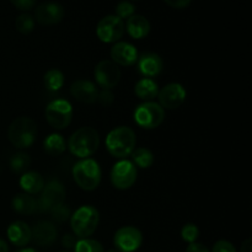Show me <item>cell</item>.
<instances>
[{
	"label": "cell",
	"instance_id": "6da1fadb",
	"mask_svg": "<svg viewBox=\"0 0 252 252\" xmlns=\"http://www.w3.org/2000/svg\"><path fill=\"white\" fill-rule=\"evenodd\" d=\"M137 138L132 128L121 126L111 130L106 137V148L112 157L117 159H126L132 155Z\"/></svg>",
	"mask_w": 252,
	"mask_h": 252
},
{
	"label": "cell",
	"instance_id": "7a4b0ae2",
	"mask_svg": "<svg viewBox=\"0 0 252 252\" xmlns=\"http://www.w3.org/2000/svg\"><path fill=\"white\" fill-rule=\"evenodd\" d=\"M100 145V135L91 127H81L69 138L68 148L74 157L79 159L90 158Z\"/></svg>",
	"mask_w": 252,
	"mask_h": 252
},
{
	"label": "cell",
	"instance_id": "3957f363",
	"mask_svg": "<svg viewBox=\"0 0 252 252\" xmlns=\"http://www.w3.org/2000/svg\"><path fill=\"white\" fill-rule=\"evenodd\" d=\"M7 137L10 143L17 149H27L34 143L37 138V125L30 117L15 118L9 126Z\"/></svg>",
	"mask_w": 252,
	"mask_h": 252
},
{
	"label": "cell",
	"instance_id": "277c9868",
	"mask_svg": "<svg viewBox=\"0 0 252 252\" xmlns=\"http://www.w3.org/2000/svg\"><path fill=\"white\" fill-rule=\"evenodd\" d=\"M100 223L98 211L93 206H81L70 216V226L79 239L89 238L95 233Z\"/></svg>",
	"mask_w": 252,
	"mask_h": 252
},
{
	"label": "cell",
	"instance_id": "5b68a950",
	"mask_svg": "<svg viewBox=\"0 0 252 252\" xmlns=\"http://www.w3.org/2000/svg\"><path fill=\"white\" fill-rule=\"evenodd\" d=\"M101 167L96 160L80 159L73 166V177L79 187L84 191H94L101 182Z\"/></svg>",
	"mask_w": 252,
	"mask_h": 252
},
{
	"label": "cell",
	"instance_id": "8992f818",
	"mask_svg": "<svg viewBox=\"0 0 252 252\" xmlns=\"http://www.w3.org/2000/svg\"><path fill=\"white\" fill-rule=\"evenodd\" d=\"M135 123L144 129H155L165 120V111L154 101L143 102L135 108L133 115Z\"/></svg>",
	"mask_w": 252,
	"mask_h": 252
},
{
	"label": "cell",
	"instance_id": "52a82bcc",
	"mask_svg": "<svg viewBox=\"0 0 252 252\" xmlns=\"http://www.w3.org/2000/svg\"><path fill=\"white\" fill-rule=\"evenodd\" d=\"M71 118H73V107L69 101L58 98L49 102L46 107V120L54 129H65L70 125Z\"/></svg>",
	"mask_w": 252,
	"mask_h": 252
},
{
	"label": "cell",
	"instance_id": "ba28073f",
	"mask_svg": "<svg viewBox=\"0 0 252 252\" xmlns=\"http://www.w3.org/2000/svg\"><path fill=\"white\" fill-rule=\"evenodd\" d=\"M65 197L66 191L64 185L58 180H51L49 182L44 184L43 189L41 191V197L37 201L38 211L51 213L54 208L64 204Z\"/></svg>",
	"mask_w": 252,
	"mask_h": 252
},
{
	"label": "cell",
	"instance_id": "9c48e42d",
	"mask_svg": "<svg viewBox=\"0 0 252 252\" xmlns=\"http://www.w3.org/2000/svg\"><path fill=\"white\" fill-rule=\"evenodd\" d=\"M125 22L116 15H107L98 21L96 34L103 43H116L125 33Z\"/></svg>",
	"mask_w": 252,
	"mask_h": 252
},
{
	"label": "cell",
	"instance_id": "30bf717a",
	"mask_svg": "<svg viewBox=\"0 0 252 252\" xmlns=\"http://www.w3.org/2000/svg\"><path fill=\"white\" fill-rule=\"evenodd\" d=\"M137 166L129 160L122 159L113 165L111 170V182L118 189H128L137 181Z\"/></svg>",
	"mask_w": 252,
	"mask_h": 252
},
{
	"label": "cell",
	"instance_id": "8fae6325",
	"mask_svg": "<svg viewBox=\"0 0 252 252\" xmlns=\"http://www.w3.org/2000/svg\"><path fill=\"white\" fill-rule=\"evenodd\" d=\"M113 244L120 252H134L142 246L143 234L135 226H122L115 233Z\"/></svg>",
	"mask_w": 252,
	"mask_h": 252
},
{
	"label": "cell",
	"instance_id": "7c38bea8",
	"mask_svg": "<svg viewBox=\"0 0 252 252\" xmlns=\"http://www.w3.org/2000/svg\"><path fill=\"white\" fill-rule=\"evenodd\" d=\"M95 80L102 89L115 88L121 80V70L112 61H101L95 68Z\"/></svg>",
	"mask_w": 252,
	"mask_h": 252
},
{
	"label": "cell",
	"instance_id": "4fadbf2b",
	"mask_svg": "<svg viewBox=\"0 0 252 252\" xmlns=\"http://www.w3.org/2000/svg\"><path fill=\"white\" fill-rule=\"evenodd\" d=\"M186 95V90H185L181 84H167L161 90H159V94H158L159 105L162 108H166V110H175V108H179L185 102Z\"/></svg>",
	"mask_w": 252,
	"mask_h": 252
},
{
	"label": "cell",
	"instance_id": "5bb4252c",
	"mask_svg": "<svg viewBox=\"0 0 252 252\" xmlns=\"http://www.w3.org/2000/svg\"><path fill=\"white\" fill-rule=\"evenodd\" d=\"M64 7L61 4L54 1H47L42 2L36 7V12H34V17L38 24L43 25V26H51V25H56L63 20Z\"/></svg>",
	"mask_w": 252,
	"mask_h": 252
},
{
	"label": "cell",
	"instance_id": "9a60e30c",
	"mask_svg": "<svg viewBox=\"0 0 252 252\" xmlns=\"http://www.w3.org/2000/svg\"><path fill=\"white\" fill-rule=\"evenodd\" d=\"M57 235H58V231H57L56 225L51 221L41 220L34 224L33 228L31 229V240H33L34 244L42 248L51 246L57 240Z\"/></svg>",
	"mask_w": 252,
	"mask_h": 252
},
{
	"label": "cell",
	"instance_id": "2e32d148",
	"mask_svg": "<svg viewBox=\"0 0 252 252\" xmlns=\"http://www.w3.org/2000/svg\"><path fill=\"white\" fill-rule=\"evenodd\" d=\"M111 58L117 65L130 66L138 61L137 48L128 42H116L111 48Z\"/></svg>",
	"mask_w": 252,
	"mask_h": 252
},
{
	"label": "cell",
	"instance_id": "e0dca14e",
	"mask_svg": "<svg viewBox=\"0 0 252 252\" xmlns=\"http://www.w3.org/2000/svg\"><path fill=\"white\" fill-rule=\"evenodd\" d=\"M70 94L75 100L91 105V103H95L97 101L98 89L93 81L81 79V80H76L71 84Z\"/></svg>",
	"mask_w": 252,
	"mask_h": 252
},
{
	"label": "cell",
	"instance_id": "ac0fdd59",
	"mask_svg": "<svg viewBox=\"0 0 252 252\" xmlns=\"http://www.w3.org/2000/svg\"><path fill=\"white\" fill-rule=\"evenodd\" d=\"M138 69L145 78H154L159 75L164 69V63L159 54L154 52H147L138 57Z\"/></svg>",
	"mask_w": 252,
	"mask_h": 252
},
{
	"label": "cell",
	"instance_id": "d6986e66",
	"mask_svg": "<svg viewBox=\"0 0 252 252\" xmlns=\"http://www.w3.org/2000/svg\"><path fill=\"white\" fill-rule=\"evenodd\" d=\"M6 234L10 243L17 248H24L31 241V228L21 220H16L10 224Z\"/></svg>",
	"mask_w": 252,
	"mask_h": 252
},
{
	"label": "cell",
	"instance_id": "ffe728a7",
	"mask_svg": "<svg viewBox=\"0 0 252 252\" xmlns=\"http://www.w3.org/2000/svg\"><path fill=\"white\" fill-rule=\"evenodd\" d=\"M126 30L129 33V36L134 39H142L147 37L150 32V24L147 17L142 15H132L129 19H127Z\"/></svg>",
	"mask_w": 252,
	"mask_h": 252
},
{
	"label": "cell",
	"instance_id": "44dd1931",
	"mask_svg": "<svg viewBox=\"0 0 252 252\" xmlns=\"http://www.w3.org/2000/svg\"><path fill=\"white\" fill-rule=\"evenodd\" d=\"M20 187L24 189L27 194H37L41 193L44 187V179L39 172L29 171L24 172L20 177Z\"/></svg>",
	"mask_w": 252,
	"mask_h": 252
},
{
	"label": "cell",
	"instance_id": "7402d4cb",
	"mask_svg": "<svg viewBox=\"0 0 252 252\" xmlns=\"http://www.w3.org/2000/svg\"><path fill=\"white\" fill-rule=\"evenodd\" d=\"M11 207L16 213L25 214V216H31L34 212L38 211V204L37 199L32 197L31 194L20 193L12 198Z\"/></svg>",
	"mask_w": 252,
	"mask_h": 252
},
{
	"label": "cell",
	"instance_id": "603a6c76",
	"mask_svg": "<svg viewBox=\"0 0 252 252\" xmlns=\"http://www.w3.org/2000/svg\"><path fill=\"white\" fill-rule=\"evenodd\" d=\"M134 93L140 100H143L144 102L147 101H153L155 97H158V94H159V86L155 83L153 79L149 78H143L135 84Z\"/></svg>",
	"mask_w": 252,
	"mask_h": 252
},
{
	"label": "cell",
	"instance_id": "cb8c5ba5",
	"mask_svg": "<svg viewBox=\"0 0 252 252\" xmlns=\"http://www.w3.org/2000/svg\"><path fill=\"white\" fill-rule=\"evenodd\" d=\"M43 148L47 154L51 157H58L62 155L66 149V142L64 137L58 133H52L44 139Z\"/></svg>",
	"mask_w": 252,
	"mask_h": 252
},
{
	"label": "cell",
	"instance_id": "d4e9b609",
	"mask_svg": "<svg viewBox=\"0 0 252 252\" xmlns=\"http://www.w3.org/2000/svg\"><path fill=\"white\" fill-rule=\"evenodd\" d=\"M133 164L140 169H149L154 162V154L148 148L140 147L133 150L132 153Z\"/></svg>",
	"mask_w": 252,
	"mask_h": 252
},
{
	"label": "cell",
	"instance_id": "484cf974",
	"mask_svg": "<svg viewBox=\"0 0 252 252\" xmlns=\"http://www.w3.org/2000/svg\"><path fill=\"white\" fill-rule=\"evenodd\" d=\"M64 81V74L58 69H51L44 74V85L48 90L51 91H58L63 88Z\"/></svg>",
	"mask_w": 252,
	"mask_h": 252
},
{
	"label": "cell",
	"instance_id": "4316f807",
	"mask_svg": "<svg viewBox=\"0 0 252 252\" xmlns=\"http://www.w3.org/2000/svg\"><path fill=\"white\" fill-rule=\"evenodd\" d=\"M31 165V159L26 153H17V154L12 155L11 160H10V169L15 174H21L25 172Z\"/></svg>",
	"mask_w": 252,
	"mask_h": 252
},
{
	"label": "cell",
	"instance_id": "83f0119b",
	"mask_svg": "<svg viewBox=\"0 0 252 252\" xmlns=\"http://www.w3.org/2000/svg\"><path fill=\"white\" fill-rule=\"evenodd\" d=\"M75 252H105L103 246L100 241L94 240V239H79L74 246Z\"/></svg>",
	"mask_w": 252,
	"mask_h": 252
},
{
	"label": "cell",
	"instance_id": "f1b7e54d",
	"mask_svg": "<svg viewBox=\"0 0 252 252\" xmlns=\"http://www.w3.org/2000/svg\"><path fill=\"white\" fill-rule=\"evenodd\" d=\"M15 27L22 34H29L34 29V19L30 14H21L16 17Z\"/></svg>",
	"mask_w": 252,
	"mask_h": 252
},
{
	"label": "cell",
	"instance_id": "f546056e",
	"mask_svg": "<svg viewBox=\"0 0 252 252\" xmlns=\"http://www.w3.org/2000/svg\"><path fill=\"white\" fill-rule=\"evenodd\" d=\"M134 4H132V2L128 1V0H122V1L118 2V5L116 6V16L120 17L121 20L129 19L132 15H134Z\"/></svg>",
	"mask_w": 252,
	"mask_h": 252
},
{
	"label": "cell",
	"instance_id": "4dcf8cb0",
	"mask_svg": "<svg viewBox=\"0 0 252 252\" xmlns=\"http://www.w3.org/2000/svg\"><path fill=\"white\" fill-rule=\"evenodd\" d=\"M199 236V229L196 224H186L184 225V228L181 229V238L184 239L186 243L192 244L196 243V240Z\"/></svg>",
	"mask_w": 252,
	"mask_h": 252
},
{
	"label": "cell",
	"instance_id": "1f68e13d",
	"mask_svg": "<svg viewBox=\"0 0 252 252\" xmlns=\"http://www.w3.org/2000/svg\"><path fill=\"white\" fill-rule=\"evenodd\" d=\"M70 208H69L66 204H62V206L57 207V208H54L53 211L51 212L52 220L59 224L68 220V219L70 218Z\"/></svg>",
	"mask_w": 252,
	"mask_h": 252
},
{
	"label": "cell",
	"instance_id": "d6a6232c",
	"mask_svg": "<svg viewBox=\"0 0 252 252\" xmlns=\"http://www.w3.org/2000/svg\"><path fill=\"white\" fill-rule=\"evenodd\" d=\"M113 100H115V96H113V94L111 93V90H108V89H102L101 91H98L97 101L102 106L112 105Z\"/></svg>",
	"mask_w": 252,
	"mask_h": 252
},
{
	"label": "cell",
	"instance_id": "836d02e7",
	"mask_svg": "<svg viewBox=\"0 0 252 252\" xmlns=\"http://www.w3.org/2000/svg\"><path fill=\"white\" fill-rule=\"evenodd\" d=\"M213 252H236L235 246L226 240H219L214 244Z\"/></svg>",
	"mask_w": 252,
	"mask_h": 252
},
{
	"label": "cell",
	"instance_id": "e575fe53",
	"mask_svg": "<svg viewBox=\"0 0 252 252\" xmlns=\"http://www.w3.org/2000/svg\"><path fill=\"white\" fill-rule=\"evenodd\" d=\"M10 1H11V4L14 5L15 7H17L19 10L29 11V10L33 9L37 0H10Z\"/></svg>",
	"mask_w": 252,
	"mask_h": 252
},
{
	"label": "cell",
	"instance_id": "d590c367",
	"mask_svg": "<svg viewBox=\"0 0 252 252\" xmlns=\"http://www.w3.org/2000/svg\"><path fill=\"white\" fill-rule=\"evenodd\" d=\"M76 236L74 234H65V235L62 238V245L65 249H74L76 244Z\"/></svg>",
	"mask_w": 252,
	"mask_h": 252
},
{
	"label": "cell",
	"instance_id": "8d00e7d4",
	"mask_svg": "<svg viewBox=\"0 0 252 252\" xmlns=\"http://www.w3.org/2000/svg\"><path fill=\"white\" fill-rule=\"evenodd\" d=\"M191 1L192 0H165L169 6L175 7V9H184V7L189 6Z\"/></svg>",
	"mask_w": 252,
	"mask_h": 252
},
{
	"label": "cell",
	"instance_id": "74e56055",
	"mask_svg": "<svg viewBox=\"0 0 252 252\" xmlns=\"http://www.w3.org/2000/svg\"><path fill=\"white\" fill-rule=\"evenodd\" d=\"M186 252H209V250L206 245H203V244L192 243L187 246Z\"/></svg>",
	"mask_w": 252,
	"mask_h": 252
},
{
	"label": "cell",
	"instance_id": "f35d334b",
	"mask_svg": "<svg viewBox=\"0 0 252 252\" xmlns=\"http://www.w3.org/2000/svg\"><path fill=\"white\" fill-rule=\"evenodd\" d=\"M240 252H252V241L251 239H246L241 245Z\"/></svg>",
	"mask_w": 252,
	"mask_h": 252
},
{
	"label": "cell",
	"instance_id": "ab89813d",
	"mask_svg": "<svg viewBox=\"0 0 252 252\" xmlns=\"http://www.w3.org/2000/svg\"><path fill=\"white\" fill-rule=\"evenodd\" d=\"M0 252H9V246L7 243L2 239H0Z\"/></svg>",
	"mask_w": 252,
	"mask_h": 252
},
{
	"label": "cell",
	"instance_id": "60d3db41",
	"mask_svg": "<svg viewBox=\"0 0 252 252\" xmlns=\"http://www.w3.org/2000/svg\"><path fill=\"white\" fill-rule=\"evenodd\" d=\"M15 252H38L37 250H34V249H31V248H27V249H21V250H17Z\"/></svg>",
	"mask_w": 252,
	"mask_h": 252
},
{
	"label": "cell",
	"instance_id": "b9f144b4",
	"mask_svg": "<svg viewBox=\"0 0 252 252\" xmlns=\"http://www.w3.org/2000/svg\"><path fill=\"white\" fill-rule=\"evenodd\" d=\"M107 252H120V251L116 250V249H111V250H108Z\"/></svg>",
	"mask_w": 252,
	"mask_h": 252
},
{
	"label": "cell",
	"instance_id": "7bdbcfd3",
	"mask_svg": "<svg viewBox=\"0 0 252 252\" xmlns=\"http://www.w3.org/2000/svg\"><path fill=\"white\" fill-rule=\"evenodd\" d=\"M61 252H69V251H61Z\"/></svg>",
	"mask_w": 252,
	"mask_h": 252
}]
</instances>
